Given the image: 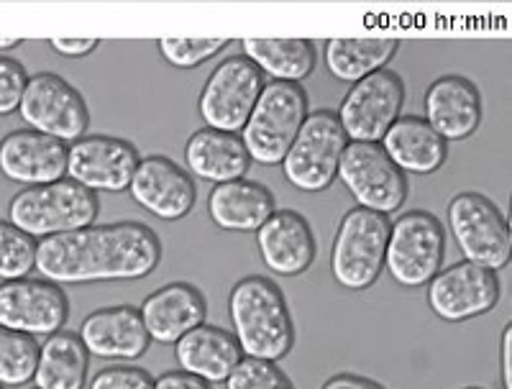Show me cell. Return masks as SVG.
Wrapping results in <instances>:
<instances>
[{"instance_id":"6da1fadb","label":"cell","mask_w":512,"mask_h":389,"mask_svg":"<svg viewBox=\"0 0 512 389\" xmlns=\"http://www.w3.org/2000/svg\"><path fill=\"white\" fill-rule=\"evenodd\" d=\"M162 262V241L154 228L136 221L90 226L49 236L36 244V272L54 285L134 282Z\"/></svg>"},{"instance_id":"7a4b0ae2","label":"cell","mask_w":512,"mask_h":389,"mask_svg":"<svg viewBox=\"0 0 512 389\" xmlns=\"http://www.w3.org/2000/svg\"><path fill=\"white\" fill-rule=\"evenodd\" d=\"M228 318L244 359L277 364L292 351L295 326L290 305L280 285L269 277L251 274L239 279L228 295Z\"/></svg>"},{"instance_id":"3957f363","label":"cell","mask_w":512,"mask_h":389,"mask_svg":"<svg viewBox=\"0 0 512 389\" xmlns=\"http://www.w3.org/2000/svg\"><path fill=\"white\" fill-rule=\"evenodd\" d=\"M100 200L70 177L52 185L26 187L8 205V218L31 239H49L95 226Z\"/></svg>"},{"instance_id":"277c9868","label":"cell","mask_w":512,"mask_h":389,"mask_svg":"<svg viewBox=\"0 0 512 389\" xmlns=\"http://www.w3.org/2000/svg\"><path fill=\"white\" fill-rule=\"evenodd\" d=\"M308 116L310 100L303 85L267 82L241 131V141L249 151L251 162L264 167L282 164Z\"/></svg>"},{"instance_id":"5b68a950","label":"cell","mask_w":512,"mask_h":389,"mask_svg":"<svg viewBox=\"0 0 512 389\" xmlns=\"http://www.w3.org/2000/svg\"><path fill=\"white\" fill-rule=\"evenodd\" d=\"M390 218L364 208H349L338 223L331 249V274L349 292H364L384 269Z\"/></svg>"},{"instance_id":"8992f818","label":"cell","mask_w":512,"mask_h":389,"mask_svg":"<svg viewBox=\"0 0 512 389\" xmlns=\"http://www.w3.org/2000/svg\"><path fill=\"white\" fill-rule=\"evenodd\" d=\"M448 226L464 262L492 272H500L510 264V223L492 198L482 192H459L448 203Z\"/></svg>"},{"instance_id":"52a82bcc","label":"cell","mask_w":512,"mask_h":389,"mask_svg":"<svg viewBox=\"0 0 512 389\" xmlns=\"http://www.w3.org/2000/svg\"><path fill=\"white\" fill-rule=\"evenodd\" d=\"M446 231L428 210H408L390 223L384 267L397 285L423 287L441 272Z\"/></svg>"},{"instance_id":"ba28073f","label":"cell","mask_w":512,"mask_h":389,"mask_svg":"<svg viewBox=\"0 0 512 389\" xmlns=\"http://www.w3.org/2000/svg\"><path fill=\"white\" fill-rule=\"evenodd\" d=\"M349 146L333 111H315L305 118L300 134L282 159L285 180L300 192H323L338 177V164Z\"/></svg>"},{"instance_id":"9c48e42d","label":"cell","mask_w":512,"mask_h":389,"mask_svg":"<svg viewBox=\"0 0 512 389\" xmlns=\"http://www.w3.org/2000/svg\"><path fill=\"white\" fill-rule=\"evenodd\" d=\"M262 88L264 75L244 54L223 59L200 90L198 113L205 128H216L226 134L244 131Z\"/></svg>"},{"instance_id":"30bf717a","label":"cell","mask_w":512,"mask_h":389,"mask_svg":"<svg viewBox=\"0 0 512 389\" xmlns=\"http://www.w3.org/2000/svg\"><path fill=\"white\" fill-rule=\"evenodd\" d=\"M336 180L344 182L356 208L392 215L408 200V177L390 162L379 144L349 141L338 164Z\"/></svg>"},{"instance_id":"8fae6325","label":"cell","mask_w":512,"mask_h":389,"mask_svg":"<svg viewBox=\"0 0 512 389\" xmlns=\"http://www.w3.org/2000/svg\"><path fill=\"white\" fill-rule=\"evenodd\" d=\"M405 103V82L390 67L351 85L338 105L336 118L349 141L379 144L387 128L400 118Z\"/></svg>"},{"instance_id":"7c38bea8","label":"cell","mask_w":512,"mask_h":389,"mask_svg":"<svg viewBox=\"0 0 512 389\" xmlns=\"http://www.w3.org/2000/svg\"><path fill=\"white\" fill-rule=\"evenodd\" d=\"M18 111L31 131L52 136L62 144L80 141L90 126L85 98L54 72H39L29 77Z\"/></svg>"},{"instance_id":"4fadbf2b","label":"cell","mask_w":512,"mask_h":389,"mask_svg":"<svg viewBox=\"0 0 512 389\" xmlns=\"http://www.w3.org/2000/svg\"><path fill=\"white\" fill-rule=\"evenodd\" d=\"M70 318V300L47 279H11L0 282V328L24 336H54Z\"/></svg>"},{"instance_id":"5bb4252c","label":"cell","mask_w":512,"mask_h":389,"mask_svg":"<svg viewBox=\"0 0 512 389\" xmlns=\"http://www.w3.org/2000/svg\"><path fill=\"white\" fill-rule=\"evenodd\" d=\"M502 287L492 269L459 262L428 282V308L443 323H464L497 308Z\"/></svg>"},{"instance_id":"9a60e30c","label":"cell","mask_w":512,"mask_h":389,"mask_svg":"<svg viewBox=\"0 0 512 389\" xmlns=\"http://www.w3.org/2000/svg\"><path fill=\"white\" fill-rule=\"evenodd\" d=\"M141 162L136 146L118 136H82L67 151V177L90 192L128 190Z\"/></svg>"},{"instance_id":"2e32d148","label":"cell","mask_w":512,"mask_h":389,"mask_svg":"<svg viewBox=\"0 0 512 389\" xmlns=\"http://www.w3.org/2000/svg\"><path fill=\"white\" fill-rule=\"evenodd\" d=\"M128 192L139 208L159 221H180L195 208V182L177 162L162 154L141 157Z\"/></svg>"},{"instance_id":"e0dca14e","label":"cell","mask_w":512,"mask_h":389,"mask_svg":"<svg viewBox=\"0 0 512 389\" xmlns=\"http://www.w3.org/2000/svg\"><path fill=\"white\" fill-rule=\"evenodd\" d=\"M70 146L47 134L18 128L0 141V175L26 187L52 185L67 177Z\"/></svg>"},{"instance_id":"ac0fdd59","label":"cell","mask_w":512,"mask_h":389,"mask_svg":"<svg viewBox=\"0 0 512 389\" xmlns=\"http://www.w3.org/2000/svg\"><path fill=\"white\" fill-rule=\"evenodd\" d=\"M256 249L272 274L297 277L315 262V236L308 218L297 210H274L256 231Z\"/></svg>"},{"instance_id":"d6986e66","label":"cell","mask_w":512,"mask_h":389,"mask_svg":"<svg viewBox=\"0 0 512 389\" xmlns=\"http://www.w3.org/2000/svg\"><path fill=\"white\" fill-rule=\"evenodd\" d=\"M425 121L443 141H464L482 123V95L469 77L443 75L425 90Z\"/></svg>"},{"instance_id":"ffe728a7","label":"cell","mask_w":512,"mask_h":389,"mask_svg":"<svg viewBox=\"0 0 512 389\" xmlns=\"http://www.w3.org/2000/svg\"><path fill=\"white\" fill-rule=\"evenodd\" d=\"M80 338L90 356L111 361H134L149 349V333L141 313L131 305H116L90 313L82 320Z\"/></svg>"},{"instance_id":"44dd1931","label":"cell","mask_w":512,"mask_h":389,"mask_svg":"<svg viewBox=\"0 0 512 389\" xmlns=\"http://www.w3.org/2000/svg\"><path fill=\"white\" fill-rule=\"evenodd\" d=\"M139 313L149 338L167 346L203 326L208 318V302L198 287L187 282H172L146 297Z\"/></svg>"},{"instance_id":"7402d4cb","label":"cell","mask_w":512,"mask_h":389,"mask_svg":"<svg viewBox=\"0 0 512 389\" xmlns=\"http://www.w3.org/2000/svg\"><path fill=\"white\" fill-rule=\"evenodd\" d=\"M175 359L180 372L192 374L208 384H221L241 364L239 341L221 326H198L175 343Z\"/></svg>"},{"instance_id":"603a6c76","label":"cell","mask_w":512,"mask_h":389,"mask_svg":"<svg viewBox=\"0 0 512 389\" xmlns=\"http://www.w3.org/2000/svg\"><path fill=\"white\" fill-rule=\"evenodd\" d=\"M379 146L402 175H433L446 164L448 144L420 116H400Z\"/></svg>"},{"instance_id":"cb8c5ba5","label":"cell","mask_w":512,"mask_h":389,"mask_svg":"<svg viewBox=\"0 0 512 389\" xmlns=\"http://www.w3.org/2000/svg\"><path fill=\"white\" fill-rule=\"evenodd\" d=\"M185 164L190 175L213 185L244 180L251 157L239 134H226L216 128H198L185 144Z\"/></svg>"},{"instance_id":"d4e9b609","label":"cell","mask_w":512,"mask_h":389,"mask_svg":"<svg viewBox=\"0 0 512 389\" xmlns=\"http://www.w3.org/2000/svg\"><path fill=\"white\" fill-rule=\"evenodd\" d=\"M277 210L269 187L254 180L216 185L208 195V215L218 228L231 233H256Z\"/></svg>"},{"instance_id":"484cf974","label":"cell","mask_w":512,"mask_h":389,"mask_svg":"<svg viewBox=\"0 0 512 389\" xmlns=\"http://www.w3.org/2000/svg\"><path fill=\"white\" fill-rule=\"evenodd\" d=\"M90 354L80 333L59 331L39 346V361L31 382L36 389H82L88 379Z\"/></svg>"},{"instance_id":"4316f807","label":"cell","mask_w":512,"mask_h":389,"mask_svg":"<svg viewBox=\"0 0 512 389\" xmlns=\"http://www.w3.org/2000/svg\"><path fill=\"white\" fill-rule=\"evenodd\" d=\"M244 57L272 82L300 85L315 70V49L308 39H244Z\"/></svg>"},{"instance_id":"83f0119b","label":"cell","mask_w":512,"mask_h":389,"mask_svg":"<svg viewBox=\"0 0 512 389\" xmlns=\"http://www.w3.org/2000/svg\"><path fill=\"white\" fill-rule=\"evenodd\" d=\"M397 39H328L326 67L336 80L356 85L364 77L384 70L397 54Z\"/></svg>"},{"instance_id":"f1b7e54d","label":"cell","mask_w":512,"mask_h":389,"mask_svg":"<svg viewBox=\"0 0 512 389\" xmlns=\"http://www.w3.org/2000/svg\"><path fill=\"white\" fill-rule=\"evenodd\" d=\"M36 361H39L36 338L0 328V387H21L31 382Z\"/></svg>"},{"instance_id":"f546056e","label":"cell","mask_w":512,"mask_h":389,"mask_svg":"<svg viewBox=\"0 0 512 389\" xmlns=\"http://www.w3.org/2000/svg\"><path fill=\"white\" fill-rule=\"evenodd\" d=\"M34 267L36 241L18 231L11 221H0V279H24Z\"/></svg>"},{"instance_id":"4dcf8cb0","label":"cell","mask_w":512,"mask_h":389,"mask_svg":"<svg viewBox=\"0 0 512 389\" xmlns=\"http://www.w3.org/2000/svg\"><path fill=\"white\" fill-rule=\"evenodd\" d=\"M231 44V39H159L157 47L164 62L177 70H195L205 59L216 57Z\"/></svg>"},{"instance_id":"1f68e13d","label":"cell","mask_w":512,"mask_h":389,"mask_svg":"<svg viewBox=\"0 0 512 389\" xmlns=\"http://www.w3.org/2000/svg\"><path fill=\"white\" fill-rule=\"evenodd\" d=\"M226 389H295V384L272 361L241 359L226 379Z\"/></svg>"},{"instance_id":"d6a6232c","label":"cell","mask_w":512,"mask_h":389,"mask_svg":"<svg viewBox=\"0 0 512 389\" xmlns=\"http://www.w3.org/2000/svg\"><path fill=\"white\" fill-rule=\"evenodd\" d=\"M26 67L13 57H0V116H11L18 111L21 98H24Z\"/></svg>"},{"instance_id":"836d02e7","label":"cell","mask_w":512,"mask_h":389,"mask_svg":"<svg viewBox=\"0 0 512 389\" xmlns=\"http://www.w3.org/2000/svg\"><path fill=\"white\" fill-rule=\"evenodd\" d=\"M90 389H154V377L139 366H108L95 374Z\"/></svg>"},{"instance_id":"e575fe53","label":"cell","mask_w":512,"mask_h":389,"mask_svg":"<svg viewBox=\"0 0 512 389\" xmlns=\"http://www.w3.org/2000/svg\"><path fill=\"white\" fill-rule=\"evenodd\" d=\"M154 389H210V384L175 369V372H164L162 377L154 379Z\"/></svg>"},{"instance_id":"d590c367","label":"cell","mask_w":512,"mask_h":389,"mask_svg":"<svg viewBox=\"0 0 512 389\" xmlns=\"http://www.w3.org/2000/svg\"><path fill=\"white\" fill-rule=\"evenodd\" d=\"M52 49L62 57H88L90 52L98 49V39H52Z\"/></svg>"},{"instance_id":"8d00e7d4","label":"cell","mask_w":512,"mask_h":389,"mask_svg":"<svg viewBox=\"0 0 512 389\" xmlns=\"http://www.w3.org/2000/svg\"><path fill=\"white\" fill-rule=\"evenodd\" d=\"M320 389H387L379 384L377 379L361 377V374H336V377L326 379Z\"/></svg>"},{"instance_id":"74e56055","label":"cell","mask_w":512,"mask_h":389,"mask_svg":"<svg viewBox=\"0 0 512 389\" xmlns=\"http://www.w3.org/2000/svg\"><path fill=\"white\" fill-rule=\"evenodd\" d=\"M512 323L502 328L500 336V384L502 389H512Z\"/></svg>"},{"instance_id":"f35d334b","label":"cell","mask_w":512,"mask_h":389,"mask_svg":"<svg viewBox=\"0 0 512 389\" xmlns=\"http://www.w3.org/2000/svg\"><path fill=\"white\" fill-rule=\"evenodd\" d=\"M24 41L21 39H6V36H0V49H13V47H21Z\"/></svg>"},{"instance_id":"ab89813d","label":"cell","mask_w":512,"mask_h":389,"mask_svg":"<svg viewBox=\"0 0 512 389\" xmlns=\"http://www.w3.org/2000/svg\"><path fill=\"white\" fill-rule=\"evenodd\" d=\"M464 389H482V387H464Z\"/></svg>"},{"instance_id":"60d3db41","label":"cell","mask_w":512,"mask_h":389,"mask_svg":"<svg viewBox=\"0 0 512 389\" xmlns=\"http://www.w3.org/2000/svg\"><path fill=\"white\" fill-rule=\"evenodd\" d=\"M0 389H3V387H0Z\"/></svg>"},{"instance_id":"b9f144b4","label":"cell","mask_w":512,"mask_h":389,"mask_svg":"<svg viewBox=\"0 0 512 389\" xmlns=\"http://www.w3.org/2000/svg\"><path fill=\"white\" fill-rule=\"evenodd\" d=\"M34 389H36V387H34Z\"/></svg>"}]
</instances>
